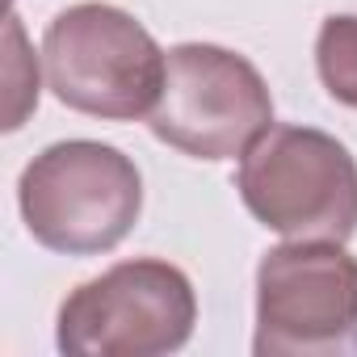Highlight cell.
<instances>
[{
  "mask_svg": "<svg viewBox=\"0 0 357 357\" xmlns=\"http://www.w3.org/2000/svg\"><path fill=\"white\" fill-rule=\"evenodd\" d=\"M17 206L30 236L68 257L118 248L143 215V176L130 155L97 139H68L38 151L22 181Z\"/></svg>",
  "mask_w": 357,
  "mask_h": 357,
  "instance_id": "1",
  "label": "cell"
},
{
  "mask_svg": "<svg viewBox=\"0 0 357 357\" xmlns=\"http://www.w3.org/2000/svg\"><path fill=\"white\" fill-rule=\"evenodd\" d=\"M236 190L248 215L286 240H336L357 231V160L315 126H269L240 160Z\"/></svg>",
  "mask_w": 357,
  "mask_h": 357,
  "instance_id": "2",
  "label": "cell"
},
{
  "mask_svg": "<svg viewBox=\"0 0 357 357\" xmlns=\"http://www.w3.org/2000/svg\"><path fill=\"white\" fill-rule=\"evenodd\" d=\"M51 93L89 118L130 122L155 109L168 55L160 43L114 5H72L43 34Z\"/></svg>",
  "mask_w": 357,
  "mask_h": 357,
  "instance_id": "3",
  "label": "cell"
},
{
  "mask_svg": "<svg viewBox=\"0 0 357 357\" xmlns=\"http://www.w3.org/2000/svg\"><path fill=\"white\" fill-rule=\"evenodd\" d=\"M194 324L190 278L168 261L139 257L80 282L59 303L55 344L72 357H160L181 349Z\"/></svg>",
  "mask_w": 357,
  "mask_h": 357,
  "instance_id": "4",
  "label": "cell"
},
{
  "mask_svg": "<svg viewBox=\"0 0 357 357\" xmlns=\"http://www.w3.org/2000/svg\"><path fill=\"white\" fill-rule=\"evenodd\" d=\"M257 357H357V257L290 240L257 265Z\"/></svg>",
  "mask_w": 357,
  "mask_h": 357,
  "instance_id": "5",
  "label": "cell"
},
{
  "mask_svg": "<svg viewBox=\"0 0 357 357\" xmlns=\"http://www.w3.org/2000/svg\"><path fill=\"white\" fill-rule=\"evenodd\" d=\"M147 126L160 143L194 160H236L273 126V97L244 55L215 43H185L168 51Z\"/></svg>",
  "mask_w": 357,
  "mask_h": 357,
  "instance_id": "6",
  "label": "cell"
},
{
  "mask_svg": "<svg viewBox=\"0 0 357 357\" xmlns=\"http://www.w3.org/2000/svg\"><path fill=\"white\" fill-rule=\"evenodd\" d=\"M315 68L332 101L357 109V13H332L315 38Z\"/></svg>",
  "mask_w": 357,
  "mask_h": 357,
  "instance_id": "7",
  "label": "cell"
},
{
  "mask_svg": "<svg viewBox=\"0 0 357 357\" xmlns=\"http://www.w3.org/2000/svg\"><path fill=\"white\" fill-rule=\"evenodd\" d=\"M38 105V63L26 51L22 22L9 17V59H5V130H17Z\"/></svg>",
  "mask_w": 357,
  "mask_h": 357,
  "instance_id": "8",
  "label": "cell"
}]
</instances>
